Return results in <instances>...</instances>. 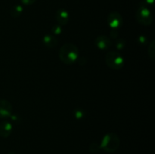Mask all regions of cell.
Segmentation results:
<instances>
[{
	"instance_id": "6da1fadb",
	"label": "cell",
	"mask_w": 155,
	"mask_h": 154,
	"mask_svg": "<svg viewBox=\"0 0 155 154\" xmlns=\"http://www.w3.org/2000/svg\"><path fill=\"white\" fill-rule=\"evenodd\" d=\"M58 57L61 61L66 65H71L77 62L79 57V49L74 43H65L59 50Z\"/></svg>"
},
{
	"instance_id": "7a4b0ae2",
	"label": "cell",
	"mask_w": 155,
	"mask_h": 154,
	"mask_svg": "<svg viewBox=\"0 0 155 154\" xmlns=\"http://www.w3.org/2000/svg\"><path fill=\"white\" fill-rule=\"evenodd\" d=\"M120 138L115 133H108L105 134L101 142V149L104 152H114L120 146Z\"/></svg>"
},
{
	"instance_id": "3957f363",
	"label": "cell",
	"mask_w": 155,
	"mask_h": 154,
	"mask_svg": "<svg viewBox=\"0 0 155 154\" xmlns=\"http://www.w3.org/2000/svg\"><path fill=\"white\" fill-rule=\"evenodd\" d=\"M105 63L109 68L119 70L124 67L125 60L124 57L117 51H109L105 55Z\"/></svg>"
},
{
	"instance_id": "277c9868",
	"label": "cell",
	"mask_w": 155,
	"mask_h": 154,
	"mask_svg": "<svg viewBox=\"0 0 155 154\" xmlns=\"http://www.w3.org/2000/svg\"><path fill=\"white\" fill-rule=\"evenodd\" d=\"M136 18L138 22L143 26H150L153 22V16L151 11L143 2L136 11Z\"/></svg>"
},
{
	"instance_id": "5b68a950",
	"label": "cell",
	"mask_w": 155,
	"mask_h": 154,
	"mask_svg": "<svg viewBox=\"0 0 155 154\" xmlns=\"http://www.w3.org/2000/svg\"><path fill=\"white\" fill-rule=\"evenodd\" d=\"M107 22L111 30H119L123 25L124 20L123 17L119 12L112 11L108 14L107 18Z\"/></svg>"
},
{
	"instance_id": "8992f818",
	"label": "cell",
	"mask_w": 155,
	"mask_h": 154,
	"mask_svg": "<svg viewBox=\"0 0 155 154\" xmlns=\"http://www.w3.org/2000/svg\"><path fill=\"white\" fill-rule=\"evenodd\" d=\"M12 105L5 99H0V118L8 119L12 115Z\"/></svg>"
},
{
	"instance_id": "52a82bcc",
	"label": "cell",
	"mask_w": 155,
	"mask_h": 154,
	"mask_svg": "<svg viewBox=\"0 0 155 154\" xmlns=\"http://www.w3.org/2000/svg\"><path fill=\"white\" fill-rule=\"evenodd\" d=\"M95 45L98 49L106 51L111 47L112 42L108 36L105 35H100L95 39Z\"/></svg>"
},
{
	"instance_id": "ba28073f",
	"label": "cell",
	"mask_w": 155,
	"mask_h": 154,
	"mask_svg": "<svg viewBox=\"0 0 155 154\" xmlns=\"http://www.w3.org/2000/svg\"><path fill=\"white\" fill-rule=\"evenodd\" d=\"M55 18L58 24L61 26L66 25L70 19L69 13L64 8H59L55 13Z\"/></svg>"
},
{
	"instance_id": "9c48e42d",
	"label": "cell",
	"mask_w": 155,
	"mask_h": 154,
	"mask_svg": "<svg viewBox=\"0 0 155 154\" xmlns=\"http://www.w3.org/2000/svg\"><path fill=\"white\" fill-rule=\"evenodd\" d=\"M13 130L12 123L8 121H2L0 123V136L3 138H7L11 135Z\"/></svg>"
},
{
	"instance_id": "30bf717a",
	"label": "cell",
	"mask_w": 155,
	"mask_h": 154,
	"mask_svg": "<svg viewBox=\"0 0 155 154\" xmlns=\"http://www.w3.org/2000/svg\"><path fill=\"white\" fill-rule=\"evenodd\" d=\"M42 43L46 48H54L58 45V40L54 35L47 34L42 38Z\"/></svg>"
},
{
	"instance_id": "8fae6325",
	"label": "cell",
	"mask_w": 155,
	"mask_h": 154,
	"mask_svg": "<svg viewBox=\"0 0 155 154\" xmlns=\"http://www.w3.org/2000/svg\"><path fill=\"white\" fill-rule=\"evenodd\" d=\"M24 11V8L21 5H13L10 9V15L12 18H18L22 14Z\"/></svg>"
},
{
	"instance_id": "7c38bea8",
	"label": "cell",
	"mask_w": 155,
	"mask_h": 154,
	"mask_svg": "<svg viewBox=\"0 0 155 154\" xmlns=\"http://www.w3.org/2000/svg\"><path fill=\"white\" fill-rule=\"evenodd\" d=\"M148 53L149 58L151 60H154L155 59V42L154 40H152L149 43L148 48Z\"/></svg>"
},
{
	"instance_id": "4fadbf2b",
	"label": "cell",
	"mask_w": 155,
	"mask_h": 154,
	"mask_svg": "<svg viewBox=\"0 0 155 154\" xmlns=\"http://www.w3.org/2000/svg\"><path fill=\"white\" fill-rule=\"evenodd\" d=\"M73 113H74V118H75L76 119H78V120L83 119L85 116L84 110H82V109H80V108L75 109Z\"/></svg>"
},
{
	"instance_id": "5bb4252c",
	"label": "cell",
	"mask_w": 155,
	"mask_h": 154,
	"mask_svg": "<svg viewBox=\"0 0 155 154\" xmlns=\"http://www.w3.org/2000/svg\"><path fill=\"white\" fill-rule=\"evenodd\" d=\"M115 47L117 50H122L125 48L126 46V41L122 38H119L117 39L114 42Z\"/></svg>"
},
{
	"instance_id": "9a60e30c",
	"label": "cell",
	"mask_w": 155,
	"mask_h": 154,
	"mask_svg": "<svg viewBox=\"0 0 155 154\" xmlns=\"http://www.w3.org/2000/svg\"><path fill=\"white\" fill-rule=\"evenodd\" d=\"M51 33L54 35H56V36L61 35L62 33V26H61L58 24H54L51 27Z\"/></svg>"
},
{
	"instance_id": "2e32d148",
	"label": "cell",
	"mask_w": 155,
	"mask_h": 154,
	"mask_svg": "<svg viewBox=\"0 0 155 154\" xmlns=\"http://www.w3.org/2000/svg\"><path fill=\"white\" fill-rule=\"evenodd\" d=\"M89 149L92 153H97V152H99L100 149H101V146H100V144H98V143L94 142V143H91L90 146H89Z\"/></svg>"
},
{
	"instance_id": "e0dca14e",
	"label": "cell",
	"mask_w": 155,
	"mask_h": 154,
	"mask_svg": "<svg viewBox=\"0 0 155 154\" xmlns=\"http://www.w3.org/2000/svg\"><path fill=\"white\" fill-rule=\"evenodd\" d=\"M138 42L141 45H145V43L147 42V39L144 35L142 36H140L139 38H138Z\"/></svg>"
},
{
	"instance_id": "ac0fdd59",
	"label": "cell",
	"mask_w": 155,
	"mask_h": 154,
	"mask_svg": "<svg viewBox=\"0 0 155 154\" xmlns=\"http://www.w3.org/2000/svg\"><path fill=\"white\" fill-rule=\"evenodd\" d=\"M23 5H32L36 2V0H21Z\"/></svg>"
},
{
	"instance_id": "d6986e66",
	"label": "cell",
	"mask_w": 155,
	"mask_h": 154,
	"mask_svg": "<svg viewBox=\"0 0 155 154\" xmlns=\"http://www.w3.org/2000/svg\"><path fill=\"white\" fill-rule=\"evenodd\" d=\"M117 30H111V31H110V37H112L113 39H116L117 37Z\"/></svg>"
},
{
	"instance_id": "ffe728a7",
	"label": "cell",
	"mask_w": 155,
	"mask_h": 154,
	"mask_svg": "<svg viewBox=\"0 0 155 154\" xmlns=\"http://www.w3.org/2000/svg\"><path fill=\"white\" fill-rule=\"evenodd\" d=\"M154 3V0H145V2H144V4L145 5H153Z\"/></svg>"
},
{
	"instance_id": "44dd1931",
	"label": "cell",
	"mask_w": 155,
	"mask_h": 154,
	"mask_svg": "<svg viewBox=\"0 0 155 154\" xmlns=\"http://www.w3.org/2000/svg\"><path fill=\"white\" fill-rule=\"evenodd\" d=\"M8 154H16V153H15V152H8Z\"/></svg>"
}]
</instances>
